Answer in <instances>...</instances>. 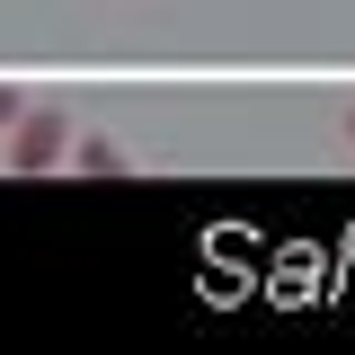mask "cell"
Masks as SVG:
<instances>
[{
  "label": "cell",
  "instance_id": "6da1fadb",
  "mask_svg": "<svg viewBox=\"0 0 355 355\" xmlns=\"http://www.w3.org/2000/svg\"><path fill=\"white\" fill-rule=\"evenodd\" d=\"M71 160V116L62 107H18V125H9V169L18 178H44Z\"/></svg>",
  "mask_w": 355,
  "mask_h": 355
},
{
  "label": "cell",
  "instance_id": "7a4b0ae2",
  "mask_svg": "<svg viewBox=\"0 0 355 355\" xmlns=\"http://www.w3.org/2000/svg\"><path fill=\"white\" fill-rule=\"evenodd\" d=\"M71 169L80 178H125V151H116L107 133H71Z\"/></svg>",
  "mask_w": 355,
  "mask_h": 355
},
{
  "label": "cell",
  "instance_id": "3957f363",
  "mask_svg": "<svg viewBox=\"0 0 355 355\" xmlns=\"http://www.w3.org/2000/svg\"><path fill=\"white\" fill-rule=\"evenodd\" d=\"M18 107H27V89H18V80H0V133L18 125Z\"/></svg>",
  "mask_w": 355,
  "mask_h": 355
},
{
  "label": "cell",
  "instance_id": "277c9868",
  "mask_svg": "<svg viewBox=\"0 0 355 355\" xmlns=\"http://www.w3.org/2000/svg\"><path fill=\"white\" fill-rule=\"evenodd\" d=\"M347 142H355V107H347Z\"/></svg>",
  "mask_w": 355,
  "mask_h": 355
}]
</instances>
